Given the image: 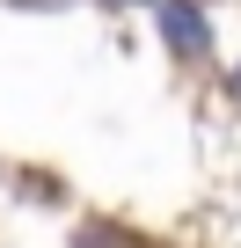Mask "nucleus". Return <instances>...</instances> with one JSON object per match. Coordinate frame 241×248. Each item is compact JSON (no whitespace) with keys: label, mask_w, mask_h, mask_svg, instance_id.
I'll list each match as a JSON object with an SVG mask.
<instances>
[{"label":"nucleus","mask_w":241,"mask_h":248,"mask_svg":"<svg viewBox=\"0 0 241 248\" xmlns=\"http://www.w3.org/2000/svg\"><path fill=\"white\" fill-rule=\"evenodd\" d=\"M168 37H176V44H197V15H190V8H168Z\"/></svg>","instance_id":"f257e3e1"}]
</instances>
